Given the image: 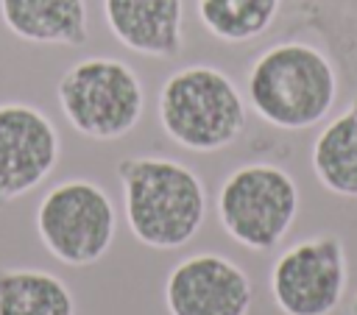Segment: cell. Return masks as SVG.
Returning <instances> with one entry per match:
<instances>
[{"label": "cell", "instance_id": "obj_1", "mask_svg": "<svg viewBox=\"0 0 357 315\" xmlns=\"http://www.w3.org/2000/svg\"><path fill=\"white\" fill-rule=\"evenodd\" d=\"M114 173L134 240L156 251H173L201 231L206 187L192 167L167 156H126Z\"/></svg>", "mask_w": 357, "mask_h": 315}, {"label": "cell", "instance_id": "obj_2", "mask_svg": "<svg viewBox=\"0 0 357 315\" xmlns=\"http://www.w3.org/2000/svg\"><path fill=\"white\" fill-rule=\"evenodd\" d=\"M245 95L259 120L282 131L318 125L337 100L332 59L310 42H279L262 50L245 75Z\"/></svg>", "mask_w": 357, "mask_h": 315}, {"label": "cell", "instance_id": "obj_3", "mask_svg": "<svg viewBox=\"0 0 357 315\" xmlns=\"http://www.w3.org/2000/svg\"><path fill=\"white\" fill-rule=\"evenodd\" d=\"M156 112L167 139L192 153L223 151L245 131V100L237 84L212 64H187L170 72Z\"/></svg>", "mask_w": 357, "mask_h": 315}, {"label": "cell", "instance_id": "obj_4", "mask_svg": "<svg viewBox=\"0 0 357 315\" xmlns=\"http://www.w3.org/2000/svg\"><path fill=\"white\" fill-rule=\"evenodd\" d=\"M56 100L70 128L98 142L131 134L145 112L137 70L109 56H86L70 64L56 84Z\"/></svg>", "mask_w": 357, "mask_h": 315}, {"label": "cell", "instance_id": "obj_5", "mask_svg": "<svg viewBox=\"0 0 357 315\" xmlns=\"http://www.w3.org/2000/svg\"><path fill=\"white\" fill-rule=\"evenodd\" d=\"M298 215L296 178L271 162H251L231 170L218 190L220 229L248 251H271L290 231Z\"/></svg>", "mask_w": 357, "mask_h": 315}, {"label": "cell", "instance_id": "obj_6", "mask_svg": "<svg viewBox=\"0 0 357 315\" xmlns=\"http://www.w3.org/2000/svg\"><path fill=\"white\" fill-rule=\"evenodd\" d=\"M33 223L47 254L70 268L100 262L117 234L114 203L89 178H67L50 187L36 206Z\"/></svg>", "mask_w": 357, "mask_h": 315}, {"label": "cell", "instance_id": "obj_7", "mask_svg": "<svg viewBox=\"0 0 357 315\" xmlns=\"http://www.w3.org/2000/svg\"><path fill=\"white\" fill-rule=\"evenodd\" d=\"M349 284L346 245L318 234L284 248L271 268V295L284 315H332Z\"/></svg>", "mask_w": 357, "mask_h": 315}, {"label": "cell", "instance_id": "obj_8", "mask_svg": "<svg viewBox=\"0 0 357 315\" xmlns=\"http://www.w3.org/2000/svg\"><path fill=\"white\" fill-rule=\"evenodd\" d=\"M61 139L53 120L22 100L0 103V209L33 192L59 164Z\"/></svg>", "mask_w": 357, "mask_h": 315}, {"label": "cell", "instance_id": "obj_9", "mask_svg": "<svg viewBox=\"0 0 357 315\" xmlns=\"http://www.w3.org/2000/svg\"><path fill=\"white\" fill-rule=\"evenodd\" d=\"M251 301L248 273L220 254L184 256L165 279V307L170 315H248Z\"/></svg>", "mask_w": 357, "mask_h": 315}, {"label": "cell", "instance_id": "obj_10", "mask_svg": "<svg viewBox=\"0 0 357 315\" xmlns=\"http://www.w3.org/2000/svg\"><path fill=\"white\" fill-rule=\"evenodd\" d=\"M112 36L148 59H173L184 45L181 0H103Z\"/></svg>", "mask_w": 357, "mask_h": 315}, {"label": "cell", "instance_id": "obj_11", "mask_svg": "<svg viewBox=\"0 0 357 315\" xmlns=\"http://www.w3.org/2000/svg\"><path fill=\"white\" fill-rule=\"evenodd\" d=\"M0 20L31 45L78 47L89 36L86 0H0Z\"/></svg>", "mask_w": 357, "mask_h": 315}, {"label": "cell", "instance_id": "obj_12", "mask_svg": "<svg viewBox=\"0 0 357 315\" xmlns=\"http://www.w3.org/2000/svg\"><path fill=\"white\" fill-rule=\"evenodd\" d=\"M312 173L318 184L340 198H357V95L329 120L312 142Z\"/></svg>", "mask_w": 357, "mask_h": 315}, {"label": "cell", "instance_id": "obj_13", "mask_svg": "<svg viewBox=\"0 0 357 315\" xmlns=\"http://www.w3.org/2000/svg\"><path fill=\"white\" fill-rule=\"evenodd\" d=\"M0 315H75V298L50 270L0 268Z\"/></svg>", "mask_w": 357, "mask_h": 315}, {"label": "cell", "instance_id": "obj_14", "mask_svg": "<svg viewBox=\"0 0 357 315\" xmlns=\"http://www.w3.org/2000/svg\"><path fill=\"white\" fill-rule=\"evenodd\" d=\"M282 0H195L201 25L220 42L259 39L276 20Z\"/></svg>", "mask_w": 357, "mask_h": 315}, {"label": "cell", "instance_id": "obj_15", "mask_svg": "<svg viewBox=\"0 0 357 315\" xmlns=\"http://www.w3.org/2000/svg\"><path fill=\"white\" fill-rule=\"evenodd\" d=\"M346 315H357V295L351 298V304H349V312Z\"/></svg>", "mask_w": 357, "mask_h": 315}]
</instances>
